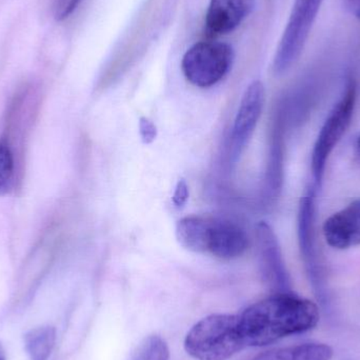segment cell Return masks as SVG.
Wrapping results in <instances>:
<instances>
[{
    "mask_svg": "<svg viewBox=\"0 0 360 360\" xmlns=\"http://www.w3.org/2000/svg\"><path fill=\"white\" fill-rule=\"evenodd\" d=\"M248 347H264L313 329L319 321L316 304L289 293H277L239 315Z\"/></svg>",
    "mask_w": 360,
    "mask_h": 360,
    "instance_id": "1",
    "label": "cell"
},
{
    "mask_svg": "<svg viewBox=\"0 0 360 360\" xmlns=\"http://www.w3.org/2000/svg\"><path fill=\"white\" fill-rule=\"evenodd\" d=\"M245 347L239 315H210L193 326L184 340L186 352L196 360H228Z\"/></svg>",
    "mask_w": 360,
    "mask_h": 360,
    "instance_id": "2",
    "label": "cell"
},
{
    "mask_svg": "<svg viewBox=\"0 0 360 360\" xmlns=\"http://www.w3.org/2000/svg\"><path fill=\"white\" fill-rule=\"evenodd\" d=\"M233 59L234 53L230 44L220 41L197 42L182 57V73L193 86L210 88L229 73Z\"/></svg>",
    "mask_w": 360,
    "mask_h": 360,
    "instance_id": "3",
    "label": "cell"
},
{
    "mask_svg": "<svg viewBox=\"0 0 360 360\" xmlns=\"http://www.w3.org/2000/svg\"><path fill=\"white\" fill-rule=\"evenodd\" d=\"M323 0H295L287 27L277 46L273 70L285 73L300 58Z\"/></svg>",
    "mask_w": 360,
    "mask_h": 360,
    "instance_id": "4",
    "label": "cell"
},
{
    "mask_svg": "<svg viewBox=\"0 0 360 360\" xmlns=\"http://www.w3.org/2000/svg\"><path fill=\"white\" fill-rule=\"evenodd\" d=\"M356 103V84L349 80L346 91L336 103L319 131L312 152V171L316 182L323 176L328 158L344 136L351 124Z\"/></svg>",
    "mask_w": 360,
    "mask_h": 360,
    "instance_id": "5",
    "label": "cell"
},
{
    "mask_svg": "<svg viewBox=\"0 0 360 360\" xmlns=\"http://www.w3.org/2000/svg\"><path fill=\"white\" fill-rule=\"evenodd\" d=\"M266 101V90L259 80L250 84L243 93L238 111L235 116L230 143V162L236 165L245 146L255 131Z\"/></svg>",
    "mask_w": 360,
    "mask_h": 360,
    "instance_id": "6",
    "label": "cell"
},
{
    "mask_svg": "<svg viewBox=\"0 0 360 360\" xmlns=\"http://www.w3.org/2000/svg\"><path fill=\"white\" fill-rule=\"evenodd\" d=\"M249 247V237L241 226L230 220L210 217L205 237V254L220 259L240 257Z\"/></svg>",
    "mask_w": 360,
    "mask_h": 360,
    "instance_id": "7",
    "label": "cell"
},
{
    "mask_svg": "<svg viewBox=\"0 0 360 360\" xmlns=\"http://www.w3.org/2000/svg\"><path fill=\"white\" fill-rule=\"evenodd\" d=\"M256 236L260 266L264 279L279 293H288L289 276L274 231L266 222L262 221L257 224Z\"/></svg>",
    "mask_w": 360,
    "mask_h": 360,
    "instance_id": "8",
    "label": "cell"
},
{
    "mask_svg": "<svg viewBox=\"0 0 360 360\" xmlns=\"http://www.w3.org/2000/svg\"><path fill=\"white\" fill-rule=\"evenodd\" d=\"M330 247L347 250L360 245V198L330 216L323 226Z\"/></svg>",
    "mask_w": 360,
    "mask_h": 360,
    "instance_id": "9",
    "label": "cell"
},
{
    "mask_svg": "<svg viewBox=\"0 0 360 360\" xmlns=\"http://www.w3.org/2000/svg\"><path fill=\"white\" fill-rule=\"evenodd\" d=\"M254 0H211L205 25L212 34H226L236 29L252 12Z\"/></svg>",
    "mask_w": 360,
    "mask_h": 360,
    "instance_id": "10",
    "label": "cell"
},
{
    "mask_svg": "<svg viewBox=\"0 0 360 360\" xmlns=\"http://www.w3.org/2000/svg\"><path fill=\"white\" fill-rule=\"evenodd\" d=\"M315 194L314 191H309L300 200L298 211V241L302 258L306 262L309 274L312 278L319 281V262H317L316 248L314 236Z\"/></svg>",
    "mask_w": 360,
    "mask_h": 360,
    "instance_id": "11",
    "label": "cell"
},
{
    "mask_svg": "<svg viewBox=\"0 0 360 360\" xmlns=\"http://www.w3.org/2000/svg\"><path fill=\"white\" fill-rule=\"evenodd\" d=\"M332 356L333 350L327 345L304 344L268 351L253 360H330Z\"/></svg>",
    "mask_w": 360,
    "mask_h": 360,
    "instance_id": "12",
    "label": "cell"
},
{
    "mask_svg": "<svg viewBox=\"0 0 360 360\" xmlns=\"http://www.w3.org/2000/svg\"><path fill=\"white\" fill-rule=\"evenodd\" d=\"M56 330L50 326L35 328L25 333V347L32 360H46L54 349Z\"/></svg>",
    "mask_w": 360,
    "mask_h": 360,
    "instance_id": "13",
    "label": "cell"
},
{
    "mask_svg": "<svg viewBox=\"0 0 360 360\" xmlns=\"http://www.w3.org/2000/svg\"><path fill=\"white\" fill-rule=\"evenodd\" d=\"M130 360H170V350L164 338L149 335L133 351Z\"/></svg>",
    "mask_w": 360,
    "mask_h": 360,
    "instance_id": "14",
    "label": "cell"
},
{
    "mask_svg": "<svg viewBox=\"0 0 360 360\" xmlns=\"http://www.w3.org/2000/svg\"><path fill=\"white\" fill-rule=\"evenodd\" d=\"M14 177V160L6 139H0V195L10 191Z\"/></svg>",
    "mask_w": 360,
    "mask_h": 360,
    "instance_id": "15",
    "label": "cell"
},
{
    "mask_svg": "<svg viewBox=\"0 0 360 360\" xmlns=\"http://www.w3.org/2000/svg\"><path fill=\"white\" fill-rule=\"evenodd\" d=\"M82 0H54L53 2V14L57 21H63L69 18Z\"/></svg>",
    "mask_w": 360,
    "mask_h": 360,
    "instance_id": "16",
    "label": "cell"
},
{
    "mask_svg": "<svg viewBox=\"0 0 360 360\" xmlns=\"http://www.w3.org/2000/svg\"><path fill=\"white\" fill-rule=\"evenodd\" d=\"M139 133H141L143 143L149 145L155 141L156 136H158V129L151 120L141 117L139 120Z\"/></svg>",
    "mask_w": 360,
    "mask_h": 360,
    "instance_id": "17",
    "label": "cell"
},
{
    "mask_svg": "<svg viewBox=\"0 0 360 360\" xmlns=\"http://www.w3.org/2000/svg\"><path fill=\"white\" fill-rule=\"evenodd\" d=\"M188 195H190V192H188V186L186 180L180 179L177 182L174 195H173V203H174L175 207H179V209L184 207L186 201H188Z\"/></svg>",
    "mask_w": 360,
    "mask_h": 360,
    "instance_id": "18",
    "label": "cell"
},
{
    "mask_svg": "<svg viewBox=\"0 0 360 360\" xmlns=\"http://www.w3.org/2000/svg\"><path fill=\"white\" fill-rule=\"evenodd\" d=\"M0 360H6V352H4V349L1 344H0Z\"/></svg>",
    "mask_w": 360,
    "mask_h": 360,
    "instance_id": "19",
    "label": "cell"
},
{
    "mask_svg": "<svg viewBox=\"0 0 360 360\" xmlns=\"http://www.w3.org/2000/svg\"><path fill=\"white\" fill-rule=\"evenodd\" d=\"M356 146H357V150H359V152L360 154V136L359 137V139H357Z\"/></svg>",
    "mask_w": 360,
    "mask_h": 360,
    "instance_id": "20",
    "label": "cell"
}]
</instances>
